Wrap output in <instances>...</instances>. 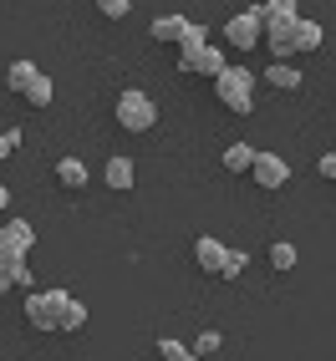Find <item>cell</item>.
<instances>
[{
    "label": "cell",
    "mask_w": 336,
    "mask_h": 361,
    "mask_svg": "<svg viewBox=\"0 0 336 361\" xmlns=\"http://www.w3.org/2000/svg\"><path fill=\"white\" fill-rule=\"evenodd\" d=\"M188 351H194V356H204V351H220V331H204V336H199V341L188 346Z\"/></svg>",
    "instance_id": "cell-24"
},
{
    "label": "cell",
    "mask_w": 336,
    "mask_h": 361,
    "mask_svg": "<svg viewBox=\"0 0 336 361\" xmlns=\"http://www.w3.org/2000/svg\"><path fill=\"white\" fill-rule=\"evenodd\" d=\"M265 82H270L275 92H301V71H296L291 61H270V71H265Z\"/></svg>",
    "instance_id": "cell-13"
},
{
    "label": "cell",
    "mask_w": 336,
    "mask_h": 361,
    "mask_svg": "<svg viewBox=\"0 0 336 361\" xmlns=\"http://www.w3.org/2000/svg\"><path fill=\"white\" fill-rule=\"evenodd\" d=\"M16 148H20V133L6 128V133H0V163H6V153H16Z\"/></svg>",
    "instance_id": "cell-25"
},
{
    "label": "cell",
    "mask_w": 336,
    "mask_h": 361,
    "mask_svg": "<svg viewBox=\"0 0 336 361\" xmlns=\"http://www.w3.org/2000/svg\"><path fill=\"white\" fill-rule=\"evenodd\" d=\"M31 77H36V61H11V66H6V87H11V92H26Z\"/></svg>",
    "instance_id": "cell-17"
},
{
    "label": "cell",
    "mask_w": 336,
    "mask_h": 361,
    "mask_svg": "<svg viewBox=\"0 0 336 361\" xmlns=\"http://www.w3.org/2000/svg\"><path fill=\"white\" fill-rule=\"evenodd\" d=\"M245 264H250V259L239 255V250H224V264H220V275H224V280H234V275H245Z\"/></svg>",
    "instance_id": "cell-21"
},
{
    "label": "cell",
    "mask_w": 336,
    "mask_h": 361,
    "mask_svg": "<svg viewBox=\"0 0 336 361\" xmlns=\"http://www.w3.org/2000/svg\"><path fill=\"white\" fill-rule=\"evenodd\" d=\"M250 158H255L250 142H229V148H224V168H229V173H250Z\"/></svg>",
    "instance_id": "cell-16"
},
{
    "label": "cell",
    "mask_w": 336,
    "mask_h": 361,
    "mask_svg": "<svg viewBox=\"0 0 336 361\" xmlns=\"http://www.w3.org/2000/svg\"><path fill=\"white\" fill-rule=\"evenodd\" d=\"M321 26H316V20H301L296 16V26H291V51H316V46H321Z\"/></svg>",
    "instance_id": "cell-11"
},
{
    "label": "cell",
    "mask_w": 336,
    "mask_h": 361,
    "mask_svg": "<svg viewBox=\"0 0 336 361\" xmlns=\"http://www.w3.org/2000/svg\"><path fill=\"white\" fill-rule=\"evenodd\" d=\"M102 178H107V188H117V194H128V188L138 183V173H133V158H107Z\"/></svg>",
    "instance_id": "cell-10"
},
{
    "label": "cell",
    "mask_w": 336,
    "mask_h": 361,
    "mask_svg": "<svg viewBox=\"0 0 336 361\" xmlns=\"http://www.w3.org/2000/svg\"><path fill=\"white\" fill-rule=\"evenodd\" d=\"M20 97H26L31 107H52V97H56V87H52V77H46V71H36V77H31V87L20 92Z\"/></svg>",
    "instance_id": "cell-14"
},
{
    "label": "cell",
    "mask_w": 336,
    "mask_h": 361,
    "mask_svg": "<svg viewBox=\"0 0 336 361\" xmlns=\"http://www.w3.org/2000/svg\"><path fill=\"white\" fill-rule=\"evenodd\" d=\"M112 117H117V128H123V133H153L158 128V102L143 87H128V92H117Z\"/></svg>",
    "instance_id": "cell-1"
},
{
    "label": "cell",
    "mask_w": 336,
    "mask_h": 361,
    "mask_svg": "<svg viewBox=\"0 0 336 361\" xmlns=\"http://www.w3.org/2000/svg\"><path fill=\"white\" fill-rule=\"evenodd\" d=\"M158 356H163V361H199L184 341H174V336H163V341H158Z\"/></svg>",
    "instance_id": "cell-19"
},
{
    "label": "cell",
    "mask_w": 336,
    "mask_h": 361,
    "mask_svg": "<svg viewBox=\"0 0 336 361\" xmlns=\"http://www.w3.org/2000/svg\"><path fill=\"white\" fill-rule=\"evenodd\" d=\"M0 250H11V245H6V229H0Z\"/></svg>",
    "instance_id": "cell-28"
},
{
    "label": "cell",
    "mask_w": 336,
    "mask_h": 361,
    "mask_svg": "<svg viewBox=\"0 0 336 361\" xmlns=\"http://www.w3.org/2000/svg\"><path fill=\"white\" fill-rule=\"evenodd\" d=\"M260 20H265V16H260V6L229 16V20H224V41L234 46V51H255V46H260Z\"/></svg>",
    "instance_id": "cell-4"
},
{
    "label": "cell",
    "mask_w": 336,
    "mask_h": 361,
    "mask_svg": "<svg viewBox=\"0 0 336 361\" xmlns=\"http://www.w3.org/2000/svg\"><path fill=\"white\" fill-rule=\"evenodd\" d=\"M250 178L260 188H285V178H291V163H285L280 153H255L250 158Z\"/></svg>",
    "instance_id": "cell-5"
},
{
    "label": "cell",
    "mask_w": 336,
    "mask_h": 361,
    "mask_svg": "<svg viewBox=\"0 0 336 361\" xmlns=\"http://www.w3.org/2000/svg\"><path fill=\"white\" fill-rule=\"evenodd\" d=\"M179 66L194 71V77H214L224 66V51L220 46H179Z\"/></svg>",
    "instance_id": "cell-6"
},
{
    "label": "cell",
    "mask_w": 336,
    "mask_h": 361,
    "mask_svg": "<svg viewBox=\"0 0 336 361\" xmlns=\"http://www.w3.org/2000/svg\"><path fill=\"white\" fill-rule=\"evenodd\" d=\"M296 245H285V239H275V245H270V264H275V270H296Z\"/></svg>",
    "instance_id": "cell-18"
},
{
    "label": "cell",
    "mask_w": 336,
    "mask_h": 361,
    "mask_svg": "<svg viewBox=\"0 0 336 361\" xmlns=\"http://www.w3.org/2000/svg\"><path fill=\"white\" fill-rule=\"evenodd\" d=\"M71 295L66 290H26V326L31 331H61Z\"/></svg>",
    "instance_id": "cell-3"
},
{
    "label": "cell",
    "mask_w": 336,
    "mask_h": 361,
    "mask_svg": "<svg viewBox=\"0 0 336 361\" xmlns=\"http://www.w3.org/2000/svg\"><path fill=\"white\" fill-rule=\"evenodd\" d=\"M184 31H188V20H184V16H158L153 26H148V36H153L158 46H179Z\"/></svg>",
    "instance_id": "cell-9"
},
{
    "label": "cell",
    "mask_w": 336,
    "mask_h": 361,
    "mask_svg": "<svg viewBox=\"0 0 336 361\" xmlns=\"http://www.w3.org/2000/svg\"><path fill=\"white\" fill-rule=\"evenodd\" d=\"M56 183H61V188H82V183H87L82 158H61V163H56Z\"/></svg>",
    "instance_id": "cell-15"
},
{
    "label": "cell",
    "mask_w": 336,
    "mask_h": 361,
    "mask_svg": "<svg viewBox=\"0 0 336 361\" xmlns=\"http://www.w3.org/2000/svg\"><path fill=\"white\" fill-rule=\"evenodd\" d=\"M97 11H102L107 20H123V16L133 11V0H97Z\"/></svg>",
    "instance_id": "cell-22"
},
{
    "label": "cell",
    "mask_w": 336,
    "mask_h": 361,
    "mask_svg": "<svg viewBox=\"0 0 336 361\" xmlns=\"http://www.w3.org/2000/svg\"><path fill=\"white\" fill-rule=\"evenodd\" d=\"M82 326H87V305H82V300H71V305H66V316H61V331H82Z\"/></svg>",
    "instance_id": "cell-20"
},
{
    "label": "cell",
    "mask_w": 336,
    "mask_h": 361,
    "mask_svg": "<svg viewBox=\"0 0 336 361\" xmlns=\"http://www.w3.org/2000/svg\"><path fill=\"white\" fill-rule=\"evenodd\" d=\"M194 259H199V270L220 275V264H224V245H220L214 234H199V239H194Z\"/></svg>",
    "instance_id": "cell-8"
},
{
    "label": "cell",
    "mask_w": 336,
    "mask_h": 361,
    "mask_svg": "<svg viewBox=\"0 0 336 361\" xmlns=\"http://www.w3.org/2000/svg\"><path fill=\"white\" fill-rule=\"evenodd\" d=\"M321 178H336V153H321Z\"/></svg>",
    "instance_id": "cell-26"
},
{
    "label": "cell",
    "mask_w": 336,
    "mask_h": 361,
    "mask_svg": "<svg viewBox=\"0 0 336 361\" xmlns=\"http://www.w3.org/2000/svg\"><path fill=\"white\" fill-rule=\"evenodd\" d=\"M209 82H214V97H220L229 112H250V107H255V97H250L255 71H250V66H229V61H224Z\"/></svg>",
    "instance_id": "cell-2"
},
{
    "label": "cell",
    "mask_w": 336,
    "mask_h": 361,
    "mask_svg": "<svg viewBox=\"0 0 336 361\" xmlns=\"http://www.w3.org/2000/svg\"><path fill=\"white\" fill-rule=\"evenodd\" d=\"M0 209H11V194H6V183H0Z\"/></svg>",
    "instance_id": "cell-27"
},
{
    "label": "cell",
    "mask_w": 336,
    "mask_h": 361,
    "mask_svg": "<svg viewBox=\"0 0 336 361\" xmlns=\"http://www.w3.org/2000/svg\"><path fill=\"white\" fill-rule=\"evenodd\" d=\"M260 16H296V0H265Z\"/></svg>",
    "instance_id": "cell-23"
},
{
    "label": "cell",
    "mask_w": 336,
    "mask_h": 361,
    "mask_svg": "<svg viewBox=\"0 0 336 361\" xmlns=\"http://www.w3.org/2000/svg\"><path fill=\"white\" fill-rule=\"evenodd\" d=\"M36 290L31 285V264H26V255H16V250H0V295L6 290Z\"/></svg>",
    "instance_id": "cell-7"
},
{
    "label": "cell",
    "mask_w": 336,
    "mask_h": 361,
    "mask_svg": "<svg viewBox=\"0 0 336 361\" xmlns=\"http://www.w3.org/2000/svg\"><path fill=\"white\" fill-rule=\"evenodd\" d=\"M0 229H6V245H11L16 255H26V250L36 245V229H31L26 219H6V224H0Z\"/></svg>",
    "instance_id": "cell-12"
}]
</instances>
